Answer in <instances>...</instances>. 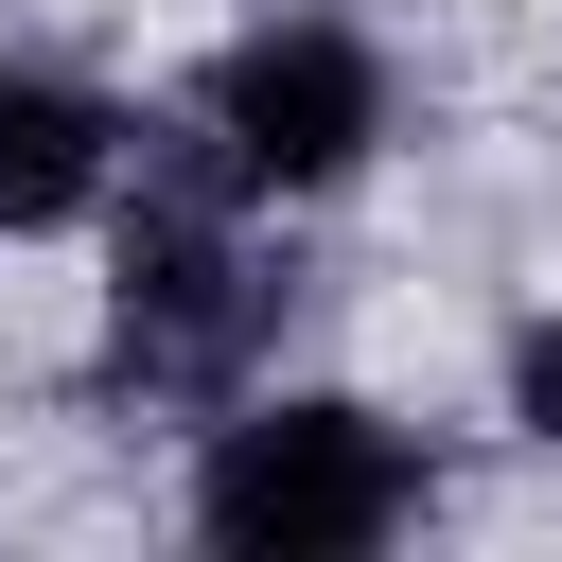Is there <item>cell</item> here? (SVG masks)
Instances as JSON below:
<instances>
[{"mask_svg": "<svg viewBox=\"0 0 562 562\" xmlns=\"http://www.w3.org/2000/svg\"><path fill=\"white\" fill-rule=\"evenodd\" d=\"M404 509H422V457H404V422L351 404V386L228 404L211 457H193V527H211L228 562H351V544H386Z\"/></svg>", "mask_w": 562, "mask_h": 562, "instance_id": "obj_1", "label": "cell"}, {"mask_svg": "<svg viewBox=\"0 0 562 562\" xmlns=\"http://www.w3.org/2000/svg\"><path fill=\"white\" fill-rule=\"evenodd\" d=\"M193 140H211V193H334L386 140V53L351 18H263L193 70Z\"/></svg>", "mask_w": 562, "mask_h": 562, "instance_id": "obj_2", "label": "cell"}, {"mask_svg": "<svg viewBox=\"0 0 562 562\" xmlns=\"http://www.w3.org/2000/svg\"><path fill=\"white\" fill-rule=\"evenodd\" d=\"M246 351H263V263L228 246L211 193H140V228L105 263V369L140 404H211Z\"/></svg>", "mask_w": 562, "mask_h": 562, "instance_id": "obj_3", "label": "cell"}, {"mask_svg": "<svg viewBox=\"0 0 562 562\" xmlns=\"http://www.w3.org/2000/svg\"><path fill=\"white\" fill-rule=\"evenodd\" d=\"M123 140H140V123H123L88 70H0V246L105 211V193H123Z\"/></svg>", "mask_w": 562, "mask_h": 562, "instance_id": "obj_4", "label": "cell"}, {"mask_svg": "<svg viewBox=\"0 0 562 562\" xmlns=\"http://www.w3.org/2000/svg\"><path fill=\"white\" fill-rule=\"evenodd\" d=\"M509 422H527V439L562 457V299H544V316L509 334Z\"/></svg>", "mask_w": 562, "mask_h": 562, "instance_id": "obj_5", "label": "cell"}]
</instances>
